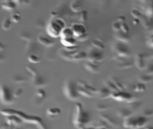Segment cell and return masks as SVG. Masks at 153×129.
I'll use <instances>...</instances> for the list:
<instances>
[{"label": "cell", "instance_id": "cell-24", "mask_svg": "<svg viewBox=\"0 0 153 129\" xmlns=\"http://www.w3.org/2000/svg\"><path fill=\"white\" fill-rule=\"evenodd\" d=\"M14 111L12 109H2L0 110V113L4 116L8 117L14 115Z\"/></svg>", "mask_w": 153, "mask_h": 129}, {"label": "cell", "instance_id": "cell-6", "mask_svg": "<svg viewBox=\"0 0 153 129\" xmlns=\"http://www.w3.org/2000/svg\"><path fill=\"white\" fill-rule=\"evenodd\" d=\"M22 120L16 115L6 117L5 122L13 127H19L22 123Z\"/></svg>", "mask_w": 153, "mask_h": 129}, {"label": "cell", "instance_id": "cell-13", "mask_svg": "<svg viewBox=\"0 0 153 129\" xmlns=\"http://www.w3.org/2000/svg\"><path fill=\"white\" fill-rule=\"evenodd\" d=\"M12 26V22L11 20L10 17H6L4 19L1 25L2 29L6 31H9L11 28Z\"/></svg>", "mask_w": 153, "mask_h": 129}, {"label": "cell", "instance_id": "cell-3", "mask_svg": "<svg viewBox=\"0 0 153 129\" xmlns=\"http://www.w3.org/2000/svg\"><path fill=\"white\" fill-rule=\"evenodd\" d=\"M61 42L66 47L76 46V40L74 38L71 28H65L61 34Z\"/></svg>", "mask_w": 153, "mask_h": 129}, {"label": "cell", "instance_id": "cell-15", "mask_svg": "<svg viewBox=\"0 0 153 129\" xmlns=\"http://www.w3.org/2000/svg\"><path fill=\"white\" fill-rule=\"evenodd\" d=\"M84 66L88 71L92 73H98L99 71V68L98 65L89 62L85 63L84 64Z\"/></svg>", "mask_w": 153, "mask_h": 129}, {"label": "cell", "instance_id": "cell-5", "mask_svg": "<svg viewBox=\"0 0 153 129\" xmlns=\"http://www.w3.org/2000/svg\"><path fill=\"white\" fill-rule=\"evenodd\" d=\"M87 58H88V62L97 65L101 63L103 60V55L101 53L95 51L91 52L89 55L87 56Z\"/></svg>", "mask_w": 153, "mask_h": 129}, {"label": "cell", "instance_id": "cell-23", "mask_svg": "<svg viewBox=\"0 0 153 129\" xmlns=\"http://www.w3.org/2000/svg\"><path fill=\"white\" fill-rule=\"evenodd\" d=\"M48 114L51 116H58L61 113L60 109L57 108H51L48 109L47 111Z\"/></svg>", "mask_w": 153, "mask_h": 129}, {"label": "cell", "instance_id": "cell-7", "mask_svg": "<svg viewBox=\"0 0 153 129\" xmlns=\"http://www.w3.org/2000/svg\"><path fill=\"white\" fill-rule=\"evenodd\" d=\"M101 118L104 121L108 122L110 125L114 127V128H119L120 126V123L118 120L116 118L108 115V114H102L101 116Z\"/></svg>", "mask_w": 153, "mask_h": 129}, {"label": "cell", "instance_id": "cell-37", "mask_svg": "<svg viewBox=\"0 0 153 129\" xmlns=\"http://www.w3.org/2000/svg\"><path fill=\"white\" fill-rule=\"evenodd\" d=\"M5 60V56L3 51H0V63H3Z\"/></svg>", "mask_w": 153, "mask_h": 129}, {"label": "cell", "instance_id": "cell-16", "mask_svg": "<svg viewBox=\"0 0 153 129\" xmlns=\"http://www.w3.org/2000/svg\"><path fill=\"white\" fill-rule=\"evenodd\" d=\"M18 35L22 40L27 42H30L32 39V35L31 33L25 31H19Z\"/></svg>", "mask_w": 153, "mask_h": 129}, {"label": "cell", "instance_id": "cell-9", "mask_svg": "<svg viewBox=\"0 0 153 129\" xmlns=\"http://www.w3.org/2000/svg\"><path fill=\"white\" fill-rule=\"evenodd\" d=\"M38 41L41 45L46 47H51L53 45L55 42L45 36L42 35H39L37 38Z\"/></svg>", "mask_w": 153, "mask_h": 129}, {"label": "cell", "instance_id": "cell-12", "mask_svg": "<svg viewBox=\"0 0 153 129\" xmlns=\"http://www.w3.org/2000/svg\"><path fill=\"white\" fill-rule=\"evenodd\" d=\"M113 97L118 101H127L131 100L132 96L127 93H117L113 95Z\"/></svg>", "mask_w": 153, "mask_h": 129}, {"label": "cell", "instance_id": "cell-25", "mask_svg": "<svg viewBox=\"0 0 153 129\" xmlns=\"http://www.w3.org/2000/svg\"><path fill=\"white\" fill-rule=\"evenodd\" d=\"M92 45L98 49H102L104 48L103 43L99 40H95L92 41Z\"/></svg>", "mask_w": 153, "mask_h": 129}, {"label": "cell", "instance_id": "cell-18", "mask_svg": "<svg viewBox=\"0 0 153 129\" xmlns=\"http://www.w3.org/2000/svg\"><path fill=\"white\" fill-rule=\"evenodd\" d=\"M116 50L117 53L121 56H126L128 55V51L127 49L120 44H118L117 45Z\"/></svg>", "mask_w": 153, "mask_h": 129}, {"label": "cell", "instance_id": "cell-31", "mask_svg": "<svg viewBox=\"0 0 153 129\" xmlns=\"http://www.w3.org/2000/svg\"><path fill=\"white\" fill-rule=\"evenodd\" d=\"M146 89V86L143 84H139L135 86V90L137 92H143Z\"/></svg>", "mask_w": 153, "mask_h": 129}, {"label": "cell", "instance_id": "cell-32", "mask_svg": "<svg viewBox=\"0 0 153 129\" xmlns=\"http://www.w3.org/2000/svg\"><path fill=\"white\" fill-rule=\"evenodd\" d=\"M112 28L115 31H118L120 30V23L118 22H113L112 26Z\"/></svg>", "mask_w": 153, "mask_h": 129}, {"label": "cell", "instance_id": "cell-22", "mask_svg": "<svg viewBox=\"0 0 153 129\" xmlns=\"http://www.w3.org/2000/svg\"><path fill=\"white\" fill-rule=\"evenodd\" d=\"M10 18L12 22L18 23L21 20V15L19 13L13 12L10 15Z\"/></svg>", "mask_w": 153, "mask_h": 129}, {"label": "cell", "instance_id": "cell-34", "mask_svg": "<svg viewBox=\"0 0 153 129\" xmlns=\"http://www.w3.org/2000/svg\"><path fill=\"white\" fill-rule=\"evenodd\" d=\"M119 37L118 38L120 40H122L124 42H126L127 40H129V38L125 35V33H123V34H120L118 35Z\"/></svg>", "mask_w": 153, "mask_h": 129}, {"label": "cell", "instance_id": "cell-30", "mask_svg": "<svg viewBox=\"0 0 153 129\" xmlns=\"http://www.w3.org/2000/svg\"><path fill=\"white\" fill-rule=\"evenodd\" d=\"M36 95L37 97L40 98H44L45 96V92L43 89H39L37 90L36 92Z\"/></svg>", "mask_w": 153, "mask_h": 129}, {"label": "cell", "instance_id": "cell-41", "mask_svg": "<svg viewBox=\"0 0 153 129\" xmlns=\"http://www.w3.org/2000/svg\"><path fill=\"white\" fill-rule=\"evenodd\" d=\"M13 129H22L21 128H19V127H14Z\"/></svg>", "mask_w": 153, "mask_h": 129}, {"label": "cell", "instance_id": "cell-39", "mask_svg": "<svg viewBox=\"0 0 153 129\" xmlns=\"http://www.w3.org/2000/svg\"><path fill=\"white\" fill-rule=\"evenodd\" d=\"M125 20H126V18H125L124 16H119V17L118 18L117 22H120V23H122V22H124V21H125Z\"/></svg>", "mask_w": 153, "mask_h": 129}, {"label": "cell", "instance_id": "cell-28", "mask_svg": "<svg viewBox=\"0 0 153 129\" xmlns=\"http://www.w3.org/2000/svg\"><path fill=\"white\" fill-rule=\"evenodd\" d=\"M138 79L141 83H148V82H151L152 81V77L151 76L143 75L140 76Z\"/></svg>", "mask_w": 153, "mask_h": 129}, {"label": "cell", "instance_id": "cell-10", "mask_svg": "<svg viewBox=\"0 0 153 129\" xmlns=\"http://www.w3.org/2000/svg\"><path fill=\"white\" fill-rule=\"evenodd\" d=\"M32 85L35 87H40L45 85V81L41 76L38 75V74L32 76L31 79Z\"/></svg>", "mask_w": 153, "mask_h": 129}, {"label": "cell", "instance_id": "cell-8", "mask_svg": "<svg viewBox=\"0 0 153 129\" xmlns=\"http://www.w3.org/2000/svg\"><path fill=\"white\" fill-rule=\"evenodd\" d=\"M11 81L16 84H22L27 81V78L23 74L16 73L12 76Z\"/></svg>", "mask_w": 153, "mask_h": 129}, {"label": "cell", "instance_id": "cell-42", "mask_svg": "<svg viewBox=\"0 0 153 129\" xmlns=\"http://www.w3.org/2000/svg\"><path fill=\"white\" fill-rule=\"evenodd\" d=\"M145 129H153L152 127H147Z\"/></svg>", "mask_w": 153, "mask_h": 129}, {"label": "cell", "instance_id": "cell-35", "mask_svg": "<svg viewBox=\"0 0 153 129\" xmlns=\"http://www.w3.org/2000/svg\"><path fill=\"white\" fill-rule=\"evenodd\" d=\"M96 108L97 110L100 111L106 110L108 109L107 105H104V104H100L96 106Z\"/></svg>", "mask_w": 153, "mask_h": 129}, {"label": "cell", "instance_id": "cell-36", "mask_svg": "<svg viewBox=\"0 0 153 129\" xmlns=\"http://www.w3.org/2000/svg\"><path fill=\"white\" fill-rule=\"evenodd\" d=\"M132 14L136 18H138L141 16V13L137 10H133L132 11Z\"/></svg>", "mask_w": 153, "mask_h": 129}, {"label": "cell", "instance_id": "cell-19", "mask_svg": "<svg viewBox=\"0 0 153 129\" xmlns=\"http://www.w3.org/2000/svg\"><path fill=\"white\" fill-rule=\"evenodd\" d=\"M27 59L30 63L33 64L39 63L41 62L40 57L35 54H30L27 57Z\"/></svg>", "mask_w": 153, "mask_h": 129}, {"label": "cell", "instance_id": "cell-4", "mask_svg": "<svg viewBox=\"0 0 153 129\" xmlns=\"http://www.w3.org/2000/svg\"><path fill=\"white\" fill-rule=\"evenodd\" d=\"M71 28L73 32L74 37L76 38H78L86 34V28L82 23H74Z\"/></svg>", "mask_w": 153, "mask_h": 129}, {"label": "cell", "instance_id": "cell-2", "mask_svg": "<svg viewBox=\"0 0 153 129\" xmlns=\"http://www.w3.org/2000/svg\"><path fill=\"white\" fill-rule=\"evenodd\" d=\"M13 92L10 87L4 83L0 84V102L2 104L8 105L14 103Z\"/></svg>", "mask_w": 153, "mask_h": 129}, {"label": "cell", "instance_id": "cell-40", "mask_svg": "<svg viewBox=\"0 0 153 129\" xmlns=\"http://www.w3.org/2000/svg\"><path fill=\"white\" fill-rule=\"evenodd\" d=\"M148 71L150 72V74H153V65L150 66L148 68Z\"/></svg>", "mask_w": 153, "mask_h": 129}, {"label": "cell", "instance_id": "cell-21", "mask_svg": "<svg viewBox=\"0 0 153 129\" xmlns=\"http://www.w3.org/2000/svg\"><path fill=\"white\" fill-rule=\"evenodd\" d=\"M87 55L85 52L77 53L72 55L73 60L74 61H81L87 57Z\"/></svg>", "mask_w": 153, "mask_h": 129}, {"label": "cell", "instance_id": "cell-27", "mask_svg": "<svg viewBox=\"0 0 153 129\" xmlns=\"http://www.w3.org/2000/svg\"><path fill=\"white\" fill-rule=\"evenodd\" d=\"M88 19L87 12L86 10H82L80 12L79 19L81 22H85Z\"/></svg>", "mask_w": 153, "mask_h": 129}, {"label": "cell", "instance_id": "cell-33", "mask_svg": "<svg viewBox=\"0 0 153 129\" xmlns=\"http://www.w3.org/2000/svg\"><path fill=\"white\" fill-rule=\"evenodd\" d=\"M13 127L7 124L6 122L2 123L0 125V129H13Z\"/></svg>", "mask_w": 153, "mask_h": 129}, {"label": "cell", "instance_id": "cell-26", "mask_svg": "<svg viewBox=\"0 0 153 129\" xmlns=\"http://www.w3.org/2000/svg\"><path fill=\"white\" fill-rule=\"evenodd\" d=\"M24 91L21 87H18L13 91V94L14 98H19L23 95Z\"/></svg>", "mask_w": 153, "mask_h": 129}, {"label": "cell", "instance_id": "cell-14", "mask_svg": "<svg viewBox=\"0 0 153 129\" xmlns=\"http://www.w3.org/2000/svg\"><path fill=\"white\" fill-rule=\"evenodd\" d=\"M70 7L73 11L76 13L80 12L82 11V5L80 1H74L72 2L70 5Z\"/></svg>", "mask_w": 153, "mask_h": 129}, {"label": "cell", "instance_id": "cell-38", "mask_svg": "<svg viewBox=\"0 0 153 129\" xmlns=\"http://www.w3.org/2000/svg\"><path fill=\"white\" fill-rule=\"evenodd\" d=\"M145 115L147 116H151L153 115V111L151 110H147L146 111L144 112Z\"/></svg>", "mask_w": 153, "mask_h": 129}, {"label": "cell", "instance_id": "cell-1", "mask_svg": "<svg viewBox=\"0 0 153 129\" xmlns=\"http://www.w3.org/2000/svg\"><path fill=\"white\" fill-rule=\"evenodd\" d=\"M65 28V22L62 19L56 18L49 22L47 30L50 37L57 38L61 36L62 31Z\"/></svg>", "mask_w": 153, "mask_h": 129}, {"label": "cell", "instance_id": "cell-29", "mask_svg": "<svg viewBox=\"0 0 153 129\" xmlns=\"http://www.w3.org/2000/svg\"><path fill=\"white\" fill-rule=\"evenodd\" d=\"M120 29L124 33H126L129 31V28L126 23L125 22L120 23Z\"/></svg>", "mask_w": 153, "mask_h": 129}, {"label": "cell", "instance_id": "cell-11", "mask_svg": "<svg viewBox=\"0 0 153 129\" xmlns=\"http://www.w3.org/2000/svg\"><path fill=\"white\" fill-rule=\"evenodd\" d=\"M1 6L2 8L5 10L10 11L13 10L16 8L17 4L14 1H4Z\"/></svg>", "mask_w": 153, "mask_h": 129}, {"label": "cell", "instance_id": "cell-20", "mask_svg": "<svg viewBox=\"0 0 153 129\" xmlns=\"http://www.w3.org/2000/svg\"><path fill=\"white\" fill-rule=\"evenodd\" d=\"M135 64L137 67L139 69H143L144 68V63L142 55L138 54L136 56Z\"/></svg>", "mask_w": 153, "mask_h": 129}, {"label": "cell", "instance_id": "cell-17", "mask_svg": "<svg viewBox=\"0 0 153 129\" xmlns=\"http://www.w3.org/2000/svg\"><path fill=\"white\" fill-rule=\"evenodd\" d=\"M117 113L120 118H125L126 119L130 118L132 114V112L127 109H120L118 111Z\"/></svg>", "mask_w": 153, "mask_h": 129}]
</instances>
